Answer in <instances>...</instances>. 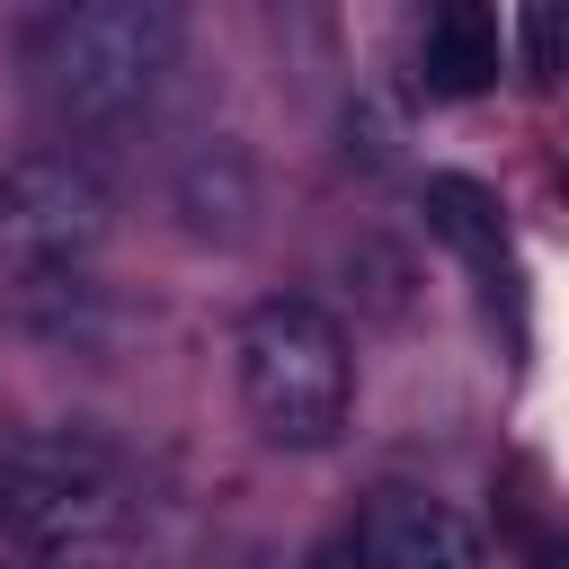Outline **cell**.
I'll list each match as a JSON object with an SVG mask.
<instances>
[{
    "label": "cell",
    "mask_w": 569,
    "mask_h": 569,
    "mask_svg": "<svg viewBox=\"0 0 569 569\" xmlns=\"http://www.w3.org/2000/svg\"><path fill=\"white\" fill-rule=\"evenodd\" d=\"M178 0H53L36 27V98L62 133H124L178 71Z\"/></svg>",
    "instance_id": "cell-1"
},
{
    "label": "cell",
    "mask_w": 569,
    "mask_h": 569,
    "mask_svg": "<svg viewBox=\"0 0 569 569\" xmlns=\"http://www.w3.org/2000/svg\"><path fill=\"white\" fill-rule=\"evenodd\" d=\"M124 516H133V489H124V462H116L107 436L44 427V436H18L9 445L0 533L36 569H89V560H107L124 542Z\"/></svg>",
    "instance_id": "cell-3"
},
{
    "label": "cell",
    "mask_w": 569,
    "mask_h": 569,
    "mask_svg": "<svg viewBox=\"0 0 569 569\" xmlns=\"http://www.w3.org/2000/svg\"><path fill=\"white\" fill-rule=\"evenodd\" d=\"M347 267H365V302L391 320V311H409V267L382 249V240H365V249H347Z\"/></svg>",
    "instance_id": "cell-10"
},
{
    "label": "cell",
    "mask_w": 569,
    "mask_h": 569,
    "mask_svg": "<svg viewBox=\"0 0 569 569\" xmlns=\"http://www.w3.org/2000/svg\"><path fill=\"white\" fill-rule=\"evenodd\" d=\"M258 204H267V196H258V160H249L240 133H204V142L178 151V169H169V213H178L187 240L240 249V240L258 231Z\"/></svg>",
    "instance_id": "cell-6"
},
{
    "label": "cell",
    "mask_w": 569,
    "mask_h": 569,
    "mask_svg": "<svg viewBox=\"0 0 569 569\" xmlns=\"http://www.w3.org/2000/svg\"><path fill=\"white\" fill-rule=\"evenodd\" d=\"M231 373H240V409L276 453H329L347 436L356 409V356L347 329L302 302V293H267L249 302L240 338H231Z\"/></svg>",
    "instance_id": "cell-2"
},
{
    "label": "cell",
    "mask_w": 569,
    "mask_h": 569,
    "mask_svg": "<svg viewBox=\"0 0 569 569\" xmlns=\"http://www.w3.org/2000/svg\"><path fill=\"white\" fill-rule=\"evenodd\" d=\"M107 231H116V187L80 151H27L0 169V267L18 284L89 276Z\"/></svg>",
    "instance_id": "cell-4"
},
{
    "label": "cell",
    "mask_w": 569,
    "mask_h": 569,
    "mask_svg": "<svg viewBox=\"0 0 569 569\" xmlns=\"http://www.w3.org/2000/svg\"><path fill=\"white\" fill-rule=\"evenodd\" d=\"M418 213H427V231L462 258V267H480V276H507V222H498V196L480 187V178H462V169H436L427 187H418Z\"/></svg>",
    "instance_id": "cell-8"
},
{
    "label": "cell",
    "mask_w": 569,
    "mask_h": 569,
    "mask_svg": "<svg viewBox=\"0 0 569 569\" xmlns=\"http://www.w3.org/2000/svg\"><path fill=\"white\" fill-rule=\"evenodd\" d=\"M560 9L569 0H525V44L516 53H525V80H542V89L560 80Z\"/></svg>",
    "instance_id": "cell-9"
},
{
    "label": "cell",
    "mask_w": 569,
    "mask_h": 569,
    "mask_svg": "<svg viewBox=\"0 0 569 569\" xmlns=\"http://www.w3.org/2000/svg\"><path fill=\"white\" fill-rule=\"evenodd\" d=\"M9 445H18V436H9V427H0V471H9Z\"/></svg>",
    "instance_id": "cell-11"
},
{
    "label": "cell",
    "mask_w": 569,
    "mask_h": 569,
    "mask_svg": "<svg viewBox=\"0 0 569 569\" xmlns=\"http://www.w3.org/2000/svg\"><path fill=\"white\" fill-rule=\"evenodd\" d=\"M498 71H507L498 0H427V27H418V80H427V98H489Z\"/></svg>",
    "instance_id": "cell-7"
},
{
    "label": "cell",
    "mask_w": 569,
    "mask_h": 569,
    "mask_svg": "<svg viewBox=\"0 0 569 569\" xmlns=\"http://www.w3.org/2000/svg\"><path fill=\"white\" fill-rule=\"evenodd\" d=\"M356 569H480V533L436 498V489H373L347 525Z\"/></svg>",
    "instance_id": "cell-5"
}]
</instances>
